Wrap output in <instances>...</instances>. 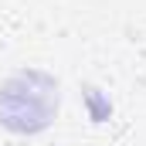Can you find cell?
<instances>
[{"mask_svg": "<svg viewBox=\"0 0 146 146\" xmlns=\"http://www.w3.org/2000/svg\"><path fill=\"white\" fill-rule=\"evenodd\" d=\"M58 112V82L44 72H17L0 85V126L41 133Z\"/></svg>", "mask_w": 146, "mask_h": 146, "instance_id": "1", "label": "cell"}]
</instances>
